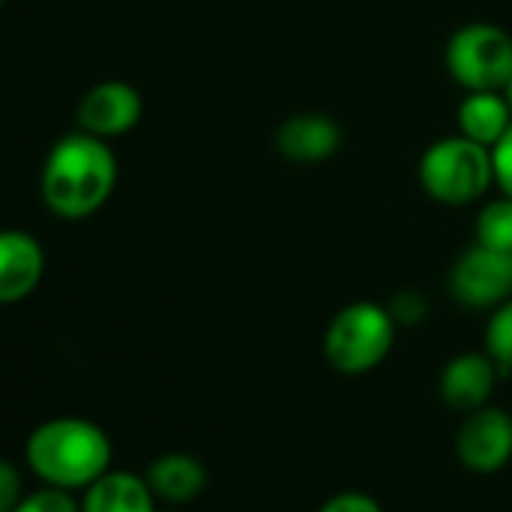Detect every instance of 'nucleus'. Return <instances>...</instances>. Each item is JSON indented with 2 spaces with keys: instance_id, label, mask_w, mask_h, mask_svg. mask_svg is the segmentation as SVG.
Masks as SVG:
<instances>
[{
  "instance_id": "obj_13",
  "label": "nucleus",
  "mask_w": 512,
  "mask_h": 512,
  "mask_svg": "<svg viewBox=\"0 0 512 512\" xmlns=\"http://www.w3.org/2000/svg\"><path fill=\"white\" fill-rule=\"evenodd\" d=\"M82 512H160L145 476L130 470H106L85 488Z\"/></svg>"
},
{
  "instance_id": "obj_10",
  "label": "nucleus",
  "mask_w": 512,
  "mask_h": 512,
  "mask_svg": "<svg viewBox=\"0 0 512 512\" xmlns=\"http://www.w3.org/2000/svg\"><path fill=\"white\" fill-rule=\"evenodd\" d=\"M497 374L500 368L488 353H458L440 371V398L458 413L479 410L488 404Z\"/></svg>"
},
{
  "instance_id": "obj_19",
  "label": "nucleus",
  "mask_w": 512,
  "mask_h": 512,
  "mask_svg": "<svg viewBox=\"0 0 512 512\" xmlns=\"http://www.w3.org/2000/svg\"><path fill=\"white\" fill-rule=\"evenodd\" d=\"M491 166H494V184L503 190V196H512V124L491 148Z\"/></svg>"
},
{
  "instance_id": "obj_16",
  "label": "nucleus",
  "mask_w": 512,
  "mask_h": 512,
  "mask_svg": "<svg viewBox=\"0 0 512 512\" xmlns=\"http://www.w3.org/2000/svg\"><path fill=\"white\" fill-rule=\"evenodd\" d=\"M485 353L500 371H512V296L494 308L485 326Z\"/></svg>"
},
{
  "instance_id": "obj_7",
  "label": "nucleus",
  "mask_w": 512,
  "mask_h": 512,
  "mask_svg": "<svg viewBox=\"0 0 512 512\" xmlns=\"http://www.w3.org/2000/svg\"><path fill=\"white\" fill-rule=\"evenodd\" d=\"M455 455L470 473H497L512 458V416L503 407H479L464 413L455 434Z\"/></svg>"
},
{
  "instance_id": "obj_9",
  "label": "nucleus",
  "mask_w": 512,
  "mask_h": 512,
  "mask_svg": "<svg viewBox=\"0 0 512 512\" xmlns=\"http://www.w3.org/2000/svg\"><path fill=\"white\" fill-rule=\"evenodd\" d=\"M46 275V250L28 229H0V305L28 299Z\"/></svg>"
},
{
  "instance_id": "obj_2",
  "label": "nucleus",
  "mask_w": 512,
  "mask_h": 512,
  "mask_svg": "<svg viewBox=\"0 0 512 512\" xmlns=\"http://www.w3.org/2000/svg\"><path fill=\"white\" fill-rule=\"evenodd\" d=\"M25 458L46 485L76 491L112 470V440L91 419L58 416L31 431Z\"/></svg>"
},
{
  "instance_id": "obj_3",
  "label": "nucleus",
  "mask_w": 512,
  "mask_h": 512,
  "mask_svg": "<svg viewBox=\"0 0 512 512\" xmlns=\"http://www.w3.org/2000/svg\"><path fill=\"white\" fill-rule=\"evenodd\" d=\"M419 184L440 205H470L494 184L491 148L461 133L437 139L419 157Z\"/></svg>"
},
{
  "instance_id": "obj_18",
  "label": "nucleus",
  "mask_w": 512,
  "mask_h": 512,
  "mask_svg": "<svg viewBox=\"0 0 512 512\" xmlns=\"http://www.w3.org/2000/svg\"><path fill=\"white\" fill-rule=\"evenodd\" d=\"M389 314L395 326H419L428 317V299L419 290H401L389 299Z\"/></svg>"
},
{
  "instance_id": "obj_1",
  "label": "nucleus",
  "mask_w": 512,
  "mask_h": 512,
  "mask_svg": "<svg viewBox=\"0 0 512 512\" xmlns=\"http://www.w3.org/2000/svg\"><path fill=\"white\" fill-rule=\"evenodd\" d=\"M118 184V160L106 139L85 130L61 136L40 172L46 208L61 220H85L97 214Z\"/></svg>"
},
{
  "instance_id": "obj_4",
  "label": "nucleus",
  "mask_w": 512,
  "mask_h": 512,
  "mask_svg": "<svg viewBox=\"0 0 512 512\" xmlns=\"http://www.w3.org/2000/svg\"><path fill=\"white\" fill-rule=\"evenodd\" d=\"M395 320L386 305L377 302H353L341 308L323 338L326 362L347 377H359L374 371L395 344Z\"/></svg>"
},
{
  "instance_id": "obj_20",
  "label": "nucleus",
  "mask_w": 512,
  "mask_h": 512,
  "mask_svg": "<svg viewBox=\"0 0 512 512\" xmlns=\"http://www.w3.org/2000/svg\"><path fill=\"white\" fill-rule=\"evenodd\" d=\"M317 512H383V506L365 491H338Z\"/></svg>"
},
{
  "instance_id": "obj_11",
  "label": "nucleus",
  "mask_w": 512,
  "mask_h": 512,
  "mask_svg": "<svg viewBox=\"0 0 512 512\" xmlns=\"http://www.w3.org/2000/svg\"><path fill=\"white\" fill-rule=\"evenodd\" d=\"M341 142H344L341 124L323 112L293 115L275 133L278 154L290 163H305V166L329 160L332 154H338Z\"/></svg>"
},
{
  "instance_id": "obj_22",
  "label": "nucleus",
  "mask_w": 512,
  "mask_h": 512,
  "mask_svg": "<svg viewBox=\"0 0 512 512\" xmlns=\"http://www.w3.org/2000/svg\"><path fill=\"white\" fill-rule=\"evenodd\" d=\"M503 97H506V103H509V109H512V76H509V82L503 85Z\"/></svg>"
},
{
  "instance_id": "obj_14",
  "label": "nucleus",
  "mask_w": 512,
  "mask_h": 512,
  "mask_svg": "<svg viewBox=\"0 0 512 512\" xmlns=\"http://www.w3.org/2000/svg\"><path fill=\"white\" fill-rule=\"evenodd\" d=\"M455 121H458L461 136L485 148H494L512 124V109L503 91H467V97L458 106Z\"/></svg>"
},
{
  "instance_id": "obj_23",
  "label": "nucleus",
  "mask_w": 512,
  "mask_h": 512,
  "mask_svg": "<svg viewBox=\"0 0 512 512\" xmlns=\"http://www.w3.org/2000/svg\"><path fill=\"white\" fill-rule=\"evenodd\" d=\"M160 512H175V506H172V509H160Z\"/></svg>"
},
{
  "instance_id": "obj_17",
  "label": "nucleus",
  "mask_w": 512,
  "mask_h": 512,
  "mask_svg": "<svg viewBox=\"0 0 512 512\" xmlns=\"http://www.w3.org/2000/svg\"><path fill=\"white\" fill-rule=\"evenodd\" d=\"M13 512H82V500H76L67 488L46 485L19 500Z\"/></svg>"
},
{
  "instance_id": "obj_15",
  "label": "nucleus",
  "mask_w": 512,
  "mask_h": 512,
  "mask_svg": "<svg viewBox=\"0 0 512 512\" xmlns=\"http://www.w3.org/2000/svg\"><path fill=\"white\" fill-rule=\"evenodd\" d=\"M473 232H476L479 244L512 256V196H500V199L485 202L479 208Z\"/></svg>"
},
{
  "instance_id": "obj_5",
  "label": "nucleus",
  "mask_w": 512,
  "mask_h": 512,
  "mask_svg": "<svg viewBox=\"0 0 512 512\" xmlns=\"http://www.w3.org/2000/svg\"><path fill=\"white\" fill-rule=\"evenodd\" d=\"M443 61L464 91H503L512 76V37L497 25L470 22L449 37Z\"/></svg>"
},
{
  "instance_id": "obj_6",
  "label": "nucleus",
  "mask_w": 512,
  "mask_h": 512,
  "mask_svg": "<svg viewBox=\"0 0 512 512\" xmlns=\"http://www.w3.org/2000/svg\"><path fill=\"white\" fill-rule=\"evenodd\" d=\"M449 293L473 311L497 308L512 296V256L473 241L449 272Z\"/></svg>"
},
{
  "instance_id": "obj_12",
  "label": "nucleus",
  "mask_w": 512,
  "mask_h": 512,
  "mask_svg": "<svg viewBox=\"0 0 512 512\" xmlns=\"http://www.w3.org/2000/svg\"><path fill=\"white\" fill-rule=\"evenodd\" d=\"M145 479L157 500H163L166 506H184L202 497L208 485V470L190 452H163L148 464Z\"/></svg>"
},
{
  "instance_id": "obj_8",
  "label": "nucleus",
  "mask_w": 512,
  "mask_h": 512,
  "mask_svg": "<svg viewBox=\"0 0 512 512\" xmlns=\"http://www.w3.org/2000/svg\"><path fill=\"white\" fill-rule=\"evenodd\" d=\"M142 112H145L142 94L130 82L106 79L79 100L76 121H79V130L91 136L115 139V136L130 133L142 121Z\"/></svg>"
},
{
  "instance_id": "obj_24",
  "label": "nucleus",
  "mask_w": 512,
  "mask_h": 512,
  "mask_svg": "<svg viewBox=\"0 0 512 512\" xmlns=\"http://www.w3.org/2000/svg\"><path fill=\"white\" fill-rule=\"evenodd\" d=\"M0 7H4V0H0Z\"/></svg>"
},
{
  "instance_id": "obj_21",
  "label": "nucleus",
  "mask_w": 512,
  "mask_h": 512,
  "mask_svg": "<svg viewBox=\"0 0 512 512\" xmlns=\"http://www.w3.org/2000/svg\"><path fill=\"white\" fill-rule=\"evenodd\" d=\"M22 500V476L16 464L0 458V512H13Z\"/></svg>"
}]
</instances>
